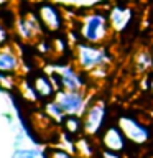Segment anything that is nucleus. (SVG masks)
<instances>
[{
  "mask_svg": "<svg viewBox=\"0 0 153 158\" xmlns=\"http://www.w3.org/2000/svg\"><path fill=\"white\" fill-rule=\"evenodd\" d=\"M61 132L66 135H71L74 138H79L81 135H84V125H82V117L76 115V114H66L61 122H59Z\"/></svg>",
  "mask_w": 153,
  "mask_h": 158,
  "instance_id": "nucleus-13",
  "label": "nucleus"
},
{
  "mask_svg": "<svg viewBox=\"0 0 153 158\" xmlns=\"http://www.w3.org/2000/svg\"><path fill=\"white\" fill-rule=\"evenodd\" d=\"M145 87L153 94V71L147 73V76H145Z\"/></svg>",
  "mask_w": 153,
  "mask_h": 158,
  "instance_id": "nucleus-22",
  "label": "nucleus"
},
{
  "mask_svg": "<svg viewBox=\"0 0 153 158\" xmlns=\"http://www.w3.org/2000/svg\"><path fill=\"white\" fill-rule=\"evenodd\" d=\"M96 138L92 137H87V135H81L79 138H76L74 142V155L79 156V158H94V153H97V148L94 147Z\"/></svg>",
  "mask_w": 153,
  "mask_h": 158,
  "instance_id": "nucleus-15",
  "label": "nucleus"
},
{
  "mask_svg": "<svg viewBox=\"0 0 153 158\" xmlns=\"http://www.w3.org/2000/svg\"><path fill=\"white\" fill-rule=\"evenodd\" d=\"M10 43V35H8V27L0 23V46Z\"/></svg>",
  "mask_w": 153,
  "mask_h": 158,
  "instance_id": "nucleus-21",
  "label": "nucleus"
},
{
  "mask_svg": "<svg viewBox=\"0 0 153 158\" xmlns=\"http://www.w3.org/2000/svg\"><path fill=\"white\" fill-rule=\"evenodd\" d=\"M151 51H153V49H151Z\"/></svg>",
  "mask_w": 153,
  "mask_h": 158,
  "instance_id": "nucleus-25",
  "label": "nucleus"
},
{
  "mask_svg": "<svg viewBox=\"0 0 153 158\" xmlns=\"http://www.w3.org/2000/svg\"><path fill=\"white\" fill-rule=\"evenodd\" d=\"M35 13L46 35H59L64 31L66 17L58 3L51 0H38L35 3Z\"/></svg>",
  "mask_w": 153,
  "mask_h": 158,
  "instance_id": "nucleus-4",
  "label": "nucleus"
},
{
  "mask_svg": "<svg viewBox=\"0 0 153 158\" xmlns=\"http://www.w3.org/2000/svg\"><path fill=\"white\" fill-rule=\"evenodd\" d=\"M107 102L102 97H94L87 102L86 110L82 112V125H84V135L97 138L107 125Z\"/></svg>",
  "mask_w": 153,
  "mask_h": 158,
  "instance_id": "nucleus-3",
  "label": "nucleus"
},
{
  "mask_svg": "<svg viewBox=\"0 0 153 158\" xmlns=\"http://www.w3.org/2000/svg\"><path fill=\"white\" fill-rule=\"evenodd\" d=\"M0 73L17 77L22 73V56L15 43H7L0 46Z\"/></svg>",
  "mask_w": 153,
  "mask_h": 158,
  "instance_id": "nucleus-11",
  "label": "nucleus"
},
{
  "mask_svg": "<svg viewBox=\"0 0 153 158\" xmlns=\"http://www.w3.org/2000/svg\"><path fill=\"white\" fill-rule=\"evenodd\" d=\"M53 68L61 77L63 91H81L87 86V73L81 71L74 63H56Z\"/></svg>",
  "mask_w": 153,
  "mask_h": 158,
  "instance_id": "nucleus-6",
  "label": "nucleus"
},
{
  "mask_svg": "<svg viewBox=\"0 0 153 158\" xmlns=\"http://www.w3.org/2000/svg\"><path fill=\"white\" fill-rule=\"evenodd\" d=\"M17 91L20 92V97H22L25 102L39 104V99H38V96H36V92H35L33 86H31V81H30V77H22V79H18Z\"/></svg>",
  "mask_w": 153,
  "mask_h": 158,
  "instance_id": "nucleus-16",
  "label": "nucleus"
},
{
  "mask_svg": "<svg viewBox=\"0 0 153 158\" xmlns=\"http://www.w3.org/2000/svg\"><path fill=\"white\" fill-rule=\"evenodd\" d=\"M30 81H31V86L36 92V96L39 99V104L46 102V101H51V99L56 97L58 94V89L54 86L51 76L46 69H38L35 71L31 76H28Z\"/></svg>",
  "mask_w": 153,
  "mask_h": 158,
  "instance_id": "nucleus-10",
  "label": "nucleus"
},
{
  "mask_svg": "<svg viewBox=\"0 0 153 158\" xmlns=\"http://www.w3.org/2000/svg\"><path fill=\"white\" fill-rule=\"evenodd\" d=\"M10 0H0V7H3V5H8Z\"/></svg>",
  "mask_w": 153,
  "mask_h": 158,
  "instance_id": "nucleus-24",
  "label": "nucleus"
},
{
  "mask_svg": "<svg viewBox=\"0 0 153 158\" xmlns=\"http://www.w3.org/2000/svg\"><path fill=\"white\" fill-rule=\"evenodd\" d=\"M96 140L101 145V148L117 153H125L130 147V142L127 140L125 133L120 130V127L115 122H109Z\"/></svg>",
  "mask_w": 153,
  "mask_h": 158,
  "instance_id": "nucleus-8",
  "label": "nucleus"
},
{
  "mask_svg": "<svg viewBox=\"0 0 153 158\" xmlns=\"http://www.w3.org/2000/svg\"><path fill=\"white\" fill-rule=\"evenodd\" d=\"M133 68L140 74H147V73L153 71V51L151 49H148V48L138 49L133 54Z\"/></svg>",
  "mask_w": 153,
  "mask_h": 158,
  "instance_id": "nucleus-14",
  "label": "nucleus"
},
{
  "mask_svg": "<svg viewBox=\"0 0 153 158\" xmlns=\"http://www.w3.org/2000/svg\"><path fill=\"white\" fill-rule=\"evenodd\" d=\"M112 25L109 20V13L104 10H91L87 13H82L79 17V27L77 35L81 41L94 43V44H104L107 38L112 35Z\"/></svg>",
  "mask_w": 153,
  "mask_h": 158,
  "instance_id": "nucleus-1",
  "label": "nucleus"
},
{
  "mask_svg": "<svg viewBox=\"0 0 153 158\" xmlns=\"http://www.w3.org/2000/svg\"><path fill=\"white\" fill-rule=\"evenodd\" d=\"M12 158H43V156H41V150H38V148L22 147V148H15L12 153Z\"/></svg>",
  "mask_w": 153,
  "mask_h": 158,
  "instance_id": "nucleus-19",
  "label": "nucleus"
},
{
  "mask_svg": "<svg viewBox=\"0 0 153 158\" xmlns=\"http://www.w3.org/2000/svg\"><path fill=\"white\" fill-rule=\"evenodd\" d=\"M72 59L81 71L91 73L97 68H107V64L112 61V54L105 44L77 41L72 49Z\"/></svg>",
  "mask_w": 153,
  "mask_h": 158,
  "instance_id": "nucleus-2",
  "label": "nucleus"
},
{
  "mask_svg": "<svg viewBox=\"0 0 153 158\" xmlns=\"http://www.w3.org/2000/svg\"><path fill=\"white\" fill-rule=\"evenodd\" d=\"M43 158H77L74 155V152H69L63 147H54V145H46L41 150Z\"/></svg>",
  "mask_w": 153,
  "mask_h": 158,
  "instance_id": "nucleus-18",
  "label": "nucleus"
},
{
  "mask_svg": "<svg viewBox=\"0 0 153 158\" xmlns=\"http://www.w3.org/2000/svg\"><path fill=\"white\" fill-rule=\"evenodd\" d=\"M41 109L44 110V114L49 117V118H53L54 122H61V118L66 115L64 114V110H63V107L58 104V101L56 99H51V101H46V102H43L41 104Z\"/></svg>",
  "mask_w": 153,
  "mask_h": 158,
  "instance_id": "nucleus-17",
  "label": "nucleus"
},
{
  "mask_svg": "<svg viewBox=\"0 0 153 158\" xmlns=\"http://www.w3.org/2000/svg\"><path fill=\"white\" fill-rule=\"evenodd\" d=\"M115 123L120 127V130L125 133V137H127V140L130 142V145L145 147L153 138V128L148 125V123H143L140 118H137L133 115L120 114V115L115 118Z\"/></svg>",
  "mask_w": 153,
  "mask_h": 158,
  "instance_id": "nucleus-5",
  "label": "nucleus"
},
{
  "mask_svg": "<svg viewBox=\"0 0 153 158\" xmlns=\"http://www.w3.org/2000/svg\"><path fill=\"white\" fill-rule=\"evenodd\" d=\"M2 117L5 118V122H7L8 123V125H13V123H15V115H13V114L12 112H2Z\"/></svg>",
  "mask_w": 153,
  "mask_h": 158,
  "instance_id": "nucleus-23",
  "label": "nucleus"
},
{
  "mask_svg": "<svg viewBox=\"0 0 153 158\" xmlns=\"http://www.w3.org/2000/svg\"><path fill=\"white\" fill-rule=\"evenodd\" d=\"M109 20H110L112 30L115 33L125 31V30L130 27L132 20H133V10L125 3H115L112 5L110 10H109Z\"/></svg>",
  "mask_w": 153,
  "mask_h": 158,
  "instance_id": "nucleus-12",
  "label": "nucleus"
},
{
  "mask_svg": "<svg viewBox=\"0 0 153 158\" xmlns=\"http://www.w3.org/2000/svg\"><path fill=\"white\" fill-rule=\"evenodd\" d=\"M13 27H15V31H17L18 38L22 40V41L33 43V41H38L39 38H43V35H44V30L41 27V23H39L35 10L33 12L22 13L17 20H15Z\"/></svg>",
  "mask_w": 153,
  "mask_h": 158,
  "instance_id": "nucleus-7",
  "label": "nucleus"
},
{
  "mask_svg": "<svg viewBox=\"0 0 153 158\" xmlns=\"http://www.w3.org/2000/svg\"><path fill=\"white\" fill-rule=\"evenodd\" d=\"M99 158H123V153H117V152H110V150H97Z\"/></svg>",
  "mask_w": 153,
  "mask_h": 158,
  "instance_id": "nucleus-20",
  "label": "nucleus"
},
{
  "mask_svg": "<svg viewBox=\"0 0 153 158\" xmlns=\"http://www.w3.org/2000/svg\"><path fill=\"white\" fill-rule=\"evenodd\" d=\"M54 99L63 107L64 114H76V115H82V112L86 110L89 102L86 96V89H81V91H59Z\"/></svg>",
  "mask_w": 153,
  "mask_h": 158,
  "instance_id": "nucleus-9",
  "label": "nucleus"
}]
</instances>
